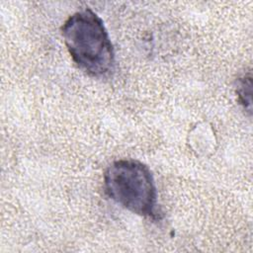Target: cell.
Wrapping results in <instances>:
<instances>
[{
    "instance_id": "1",
    "label": "cell",
    "mask_w": 253,
    "mask_h": 253,
    "mask_svg": "<svg viewBox=\"0 0 253 253\" xmlns=\"http://www.w3.org/2000/svg\"><path fill=\"white\" fill-rule=\"evenodd\" d=\"M65 46L74 63L91 77H106L115 67V50L103 20L91 9L69 16L61 27Z\"/></svg>"
},
{
    "instance_id": "2",
    "label": "cell",
    "mask_w": 253,
    "mask_h": 253,
    "mask_svg": "<svg viewBox=\"0 0 253 253\" xmlns=\"http://www.w3.org/2000/svg\"><path fill=\"white\" fill-rule=\"evenodd\" d=\"M104 190L112 201L128 211L158 218L155 181L144 163L135 159L114 161L104 173Z\"/></svg>"
},
{
    "instance_id": "3",
    "label": "cell",
    "mask_w": 253,
    "mask_h": 253,
    "mask_svg": "<svg viewBox=\"0 0 253 253\" xmlns=\"http://www.w3.org/2000/svg\"><path fill=\"white\" fill-rule=\"evenodd\" d=\"M236 94L240 105L245 111L251 114L252 106V76L249 72L239 77L236 81Z\"/></svg>"
}]
</instances>
